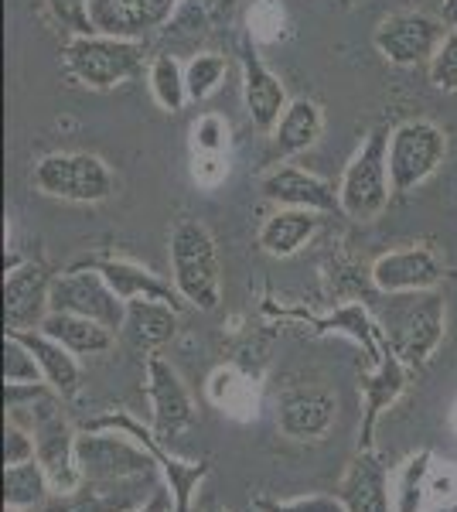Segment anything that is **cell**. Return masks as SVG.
I'll return each mask as SVG.
<instances>
[{
	"label": "cell",
	"mask_w": 457,
	"mask_h": 512,
	"mask_svg": "<svg viewBox=\"0 0 457 512\" xmlns=\"http://www.w3.org/2000/svg\"><path fill=\"white\" fill-rule=\"evenodd\" d=\"M382 338L393 345L410 369H423L437 345L444 342L447 308L437 291H413V294H382Z\"/></svg>",
	"instance_id": "6da1fadb"
},
{
	"label": "cell",
	"mask_w": 457,
	"mask_h": 512,
	"mask_svg": "<svg viewBox=\"0 0 457 512\" xmlns=\"http://www.w3.org/2000/svg\"><path fill=\"white\" fill-rule=\"evenodd\" d=\"M65 72L86 89L106 93L140 76L144 69V45L134 38L116 35H72L62 52Z\"/></svg>",
	"instance_id": "7a4b0ae2"
},
{
	"label": "cell",
	"mask_w": 457,
	"mask_h": 512,
	"mask_svg": "<svg viewBox=\"0 0 457 512\" xmlns=\"http://www.w3.org/2000/svg\"><path fill=\"white\" fill-rule=\"evenodd\" d=\"M171 277L178 294L202 311H215L222 301V267L215 239L202 222L185 219L171 233Z\"/></svg>",
	"instance_id": "3957f363"
},
{
	"label": "cell",
	"mask_w": 457,
	"mask_h": 512,
	"mask_svg": "<svg viewBox=\"0 0 457 512\" xmlns=\"http://www.w3.org/2000/svg\"><path fill=\"white\" fill-rule=\"evenodd\" d=\"M389 137H393L389 127H372L338 181L342 212L352 222H372L396 195L389 175Z\"/></svg>",
	"instance_id": "277c9868"
},
{
	"label": "cell",
	"mask_w": 457,
	"mask_h": 512,
	"mask_svg": "<svg viewBox=\"0 0 457 512\" xmlns=\"http://www.w3.org/2000/svg\"><path fill=\"white\" fill-rule=\"evenodd\" d=\"M31 185L48 198L79 202V205L106 202V198L116 192V178H113L110 164L86 151L45 154V158L35 164V171H31Z\"/></svg>",
	"instance_id": "5b68a950"
},
{
	"label": "cell",
	"mask_w": 457,
	"mask_h": 512,
	"mask_svg": "<svg viewBox=\"0 0 457 512\" xmlns=\"http://www.w3.org/2000/svg\"><path fill=\"white\" fill-rule=\"evenodd\" d=\"M76 465L82 482H127V478L161 475L151 451L120 431H82L76 437Z\"/></svg>",
	"instance_id": "8992f818"
},
{
	"label": "cell",
	"mask_w": 457,
	"mask_h": 512,
	"mask_svg": "<svg viewBox=\"0 0 457 512\" xmlns=\"http://www.w3.org/2000/svg\"><path fill=\"white\" fill-rule=\"evenodd\" d=\"M447 158V137L430 120H406L389 137V175L393 192L406 195L420 188Z\"/></svg>",
	"instance_id": "52a82bcc"
},
{
	"label": "cell",
	"mask_w": 457,
	"mask_h": 512,
	"mask_svg": "<svg viewBox=\"0 0 457 512\" xmlns=\"http://www.w3.org/2000/svg\"><path fill=\"white\" fill-rule=\"evenodd\" d=\"M48 304H52V311L93 318L110 328V332H120L123 318H127V301L106 284V277L89 267H76V263L65 274H55Z\"/></svg>",
	"instance_id": "ba28073f"
},
{
	"label": "cell",
	"mask_w": 457,
	"mask_h": 512,
	"mask_svg": "<svg viewBox=\"0 0 457 512\" xmlns=\"http://www.w3.org/2000/svg\"><path fill=\"white\" fill-rule=\"evenodd\" d=\"M444 38H447L444 21L430 18V14H423V11L389 14V18L379 21V28L372 31V45L379 48V55L386 62L400 65V69L430 65V59L437 55Z\"/></svg>",
	"instance_id": "9c48e42d"
},
{
	"label": "cell",
	"mask_w": 457,
	"mask_h": 512,
	"mask_svg": "<svg viewBox=\"0 0 457 512\" xmlns=\"http://www.w3.org/2000/svg\"><path fill=\"white\" fill-rule=\"evenodd\" d=\"M89 431H120V434H130L134 441L144 444L147 451L157 458L161 465V475L164 482L171 485V495H174V512H188L191 509V495L198 492V485L209 478L212 465L209 461H185V458H174V454L164 451V441L154 434V427H144L140 420H134L130 414H113V417H99V420H89Z\"/></svg>",
	"instance_id": "30bf717a"
},
{
	"label": "cell",
	"mask_w": 457,
	"mask_h": 512,
	"mask_svg": "<svg viewBox=\"0 0 457 512\" xmlns=\"http://www.w3.org/2000/svg\"><path fill=\"white\" fill-rule=\"evenodd\" d=\"M55 274L45 263L21 260L14 270H4V325L7 332H35L48 318Z\"/></svg>",
	"instance_id": "8fae6325"
},
{
	"label": "cell",
	"mask_w": 457,
	"mask_h": 512,
	"mask_svg": "<svg viewBox=\"0 0 457 512\" xmlns=\"http://www.w3.org/2000/svg\"><path fill=\"white\" fill-rule=\"evenodd\" d=\"M164 482V475H144V478H127V482H82L72 492H55L38 512H130L144 506L154 495L157 485Z\"/></svg>",
	"instance_id": "7c38bea8"
},
{
	"label": "cell",
	"mask_w": 457,
	"mask_h": 512,
	"mask_svg": "<svg viewBox=\"0 0 457 512\" xmlns=\"http://www.w3.org/2000/svg\"><path fill=\"white\" fill-rule=\"evenodd\" d=\"M260 192L277 209H311V212H335L342 209L338 188L328 178L314 171L294 168V164H277L260 178Z\"/></svg>",
	"instance_id": "4fadbf2b"
},
{
	"label": "cell",
	"mask_w": 457,
	"mask_h": 512,
	"mask_svg": "<svg viewBox=\"0 0 457 512\" xmlns=\"http://www.w3.org/2000/svg\"><path fill=\"white\" fill-rule=\"evenodd\" d=\"M440 280H444V263L430 246L389 250L372 263V284H376L379 294L434 291Z\"/></svg>",
	"instance_id": "5bb4252c"
},
{
	"label": "cell",
	"mask_w": 457,
	"mask_h": 512,
	"mask_svg": "<svg viewBox=\"0 0 457 512\" xmlns=\"http://www.w3.org/2000/svg\"><path fill=\"white\" fill-rule=\"evenodd\" d=\"M147 396H151V410H154L151 427L164 444L195 424V403H191L181 376L174 373L161 355L147 359Z\"/></svg>",
	"instance_id": "9a60e30c"
},
{
	"label": "cell",
	"mask_w": 457,
	"mask_h": 512,
	"mask_svg": "<svg viewBox=\"0 0 457 512\" xmlns=\"http://www.w3.org/2000/svg\"><path fill=\"white\" fill-rule=\"evenodd\" d=\"M174 11H178V0H89V14L99 35L134 41L164 28Z\"/></svg>",
	"instance_id": "2e32d148"
},
{
	"label": "cell",
	"mask_w": 457,
	"mask_h": 512,
	"mask_svg": "<svg viewBox=\"0 0 457 512\" xmlns=\"http://www.w3.org/2000/svg\"><path fill=\"white\" fill-rule=\"evenodd\" d=\"M406 383H410V366L393 352V345L382 338V359L369 369V376L362 379V434H359V451L372 448V437H376V424L382 410H389L403 396Z\"/></svg>",
	"instance_id": "e0dca14e"
},
{
	"label": "cell",
	"mask_w": 457,
	"mask_h": 512,
	"mask_svg": "<svg viewBox=\"0 0 457 512\" xmlns=\"http://www.w3.org/2000/svg\"><path fill=\"white\" fill-rule=\"evenodd\" d=\"M338 417L335 393L321 386H297L287 390L277 403V427L290 441H321Z\"/></svg>",
	"instance_id": "ac0fdd59"
},
{
	"label": "cell",
	"mask_w": 457,
	"mask_h": 512,
	"mask_svg": "<svg viewBox=\"0 0 457 512\" xmlns=\"http://www.w3.org/2000/svg\"><path fill=\"white\" fill-rule=\"evenodd\" d=\"M239 59H243L246 113H249V120H253V127H260L270 134L290 106L287 89H284V82H280L277 72H270L267 65H263L260 52H256V45L249 38H243V52H239Z\"/></svg>",
	"instance_id": "d6986e66"
},
{
	"label": "cell",
	"mask_w": 457,
	"mask_h": 512,
	"mask_svg": "<svg viewBox=\"0 0 457 512\" xmlns=\"http://www.w3.org/2000/svg\"><path fill=\"white\" fill-rule=\"evenodd\" d=\"M335 495L342 499L345 512H396L389 472L372 448L355 454Z\"/></svg>",
	"instance_id": "ffe728a7"
},
{
	"label": "cell",
	"mask_w": 457,
	"mask_h": 512,
	"mask_svg": "<svg viewBox=\"0 0 457 512\" xmlns=\"http://www.w3.org/2000/svg\"><path fill=\"white\" fill-rule=\"evenodd\" d=\"M324 130V113L314 99H290L287 113L280 117L277 127L270 130V144L267 154H263V164L267 168H277V164H287L290 158H297L307 147L318 144Z\"/></svg>",
	"instance_id": "44dd1931"
},
{
	"label": "cell",
	"mask_w": 457,
	"mask_h": 512,
	"mask_svg": "<svg viewBox=\"0 0 457 512\" xmlns=\"http://www.w3.org/2000/svg\"><path fill=\"white\" fill-rule=\"evenodd\" d=\"M178 332V308L168 301H154V297H134L127 301V318H123V342L134 352L151 355L154 349L168 345Z\"/></svg>",
	"instance_id": "7402d4cb"
},
{
	"label": "cell",
	"mask_w": 457,
	"mask_h": 512,
	"mask_svg": "<svg viewBox=\"0 0 457 512\" xmlns=\"http://www.w3.org/2000/svg\"><path fill=\"white\" fill-rule=\"evenodd\" d=\"M76 267H89V270H96V274H103L106 284H110L123 301L154 297V301H168L178 308V287L164 284L161 277H154L151 270L137 267V263H130V260H120V256H86Z\"/></svg>",
	"instance_id": "603a6c76"
},
{
	"label": "cell",
	"mask_w": 457,
	"mask_h": 512,
	"mask_svg": "<svg viewBox=\"0 0 457 512\" xmlns=\"http://www.w3.org/2000/svg\"><path fill=\"white\" fill-rule=\"evenodd\" d=\"M18 335L24 345H28L31 352H35L41 373H45V383L52 386V390L58 396H76L79 386H82V373H79V362L76 355H72L69 349H65L62 342H55V338H48L41 328H35V332H11Z\"/></svg>",
	"instance_id": "cb8c5ba5"
},
{
	"label": "cell",
	"mask_w": 457,
	"mask_h": 512,
	"mask_svg": "<svg viewBox=\"0 0 457 512\" xmlns=\"http://www.w3.org/2000/svg\"><path fill=\"white\" fill-rule=\"evenodd\" d=\"M321 226V212L311 209H277L273 216L263 222L260 229V246L270 256H294L301 246L318 233Z\"/></svg>",
	"instance_id": "d4e9b609"
},
{
	"label": "cell",
	"mask_w": 457,
	"mask_h": 512,
	"mask_svg": "<svg viewBox=\"0 0 457 512\" xmlns=\"http://www.w3.org/2000/svg\"><path fill=\"white\" fill-rule=\"evenodd\" d=\"M41 332L55 338V342H62L72 355L106 352L116 338V332H110L106 325L82 315H69V311H48V318L41 321Z\"/></svg>",
	"instance_id": "484cf974"
},
{
	"label": "cell",
	"mask_w": 457,
	"mask_h": 512,
	"mask_svg": "<svg viewBox=\"0 0 457 512\" xmlns=\"http://www.w3.org/2000/svg\"><path fill=\"white\" fill-rule=\"evenodd\" d=\"M52 495V478H48L38 458L24 461V465H4V509L38 512Z\"/></svg>",
	"instance_id": "4316f807"
},
{
	"label": "cell",
	"mask_w": 457,
	"mask_h": 512,
	"mask_svg": "<svg viewBox=\"0 0 457 512\" xmlns=\"http://www.w3.org/2000/svg\"><path fill=\"white\" fill-rule=\"evenodd\" d=\"M430 472H434V451H417L410 461L400 468L393 485V506L396 512H423L427 506V485Z\"/></svg>",
	"instance_id": "83f0119b"
},
{
	"label": "cell",
	"mask_w": 457,
	"mask_h": 512,
	"mask_svg": "<svg viewBox=\"0 0 457 512\" xmlns=\"http://www.w3.org/2000/svg\"><path fill=\"white\" fill-rule=\"evenodd\" d=\"M147 82H151V93L164 113H178L188 103V82H185V65L174 55H157L147 69Z\"/></svg>",
	"instance_id": "f1b7e54d"
},
{
	"label": "cell",
	"mask_w": 457,
	"mask_h": 512,
	"mask_svg": "<svg viewBox=\"0 0 457 512\" xmlns=\"http://www.w3.org/2000/svg\"><path fill=\"white\" fill-rule=\"evenodd\" d=\"M229 72V59L219 52H202L185 65V82H188V99L191 103H205L215 89L222 86Z\"/></svg>",
	"instance_id": "f546056e"
},
{
	"label": "cell",
	"mask_w": 457,
	"mask_h": 512,
	"mask_svg": "<svg viewBox=\"0 0 457 512\" xmlns=\"http://www.w3.org/2000/svg\"><path fill=\"white\" fill-rule=\"evenodd\" d=\"M45 383L35 352L18 335L4 332V386H35Z\"/></svg>",
	"instance_id": "4dcf8cb0"
},
{
	"label": "cell",
	"mask_w": 457,
	"mask_h": 512,
	"mask_svg": "<svg viewBox=\"0 0 457 512\" xmlns=\"http://www.w3.org/2000/svg\"><path fill=\"white\" fill-rule=\"evenodd\" d=\"M427 72H430V86L434 89H440V93H457V28L447 31V38L440 41Z\"/></svg>",
	"instance_id": "1f68e13d"
},
{
	"label": "cell",
	"mask_w": 457,
	"mask_h": 512,
	"mask_svg": "<svg viewBox=\"0 0 457 512\" xmlns=\"http://www.w3.org/2000/svg\"><path fill=\"white\" fill-rule=\"evenodd\" d=\"M41 4L48 7L58 28H65L69 35H96L89 0H41Z\"/></svg>",
	"instance_id": "d6a6232c"
},
{
	"label": "cell",
	"mask_w": 457,
	"mask_h": 512,
	"mask_svg": "<svg viewBox=\"0 0 457 512\" xmlns=\"http://www.w3.org/2000/svg\"><path fill=\"white\" fill-rule=\"evenodd\" d=\"M260 512H345L338 495H301V499H256Z\"/></svg>",
	"instance_id": "836d02e7"
},
{
	"label": "cell",
	"mask_w": 457,
	"mask_h": 512,
	"mask_svg": "<svg viewBox=\"0 0 457 512\" xmlns=\"http://www.w3.org/2000/svg\"><path fill=\"white\" fill-rule=\"evenodd\" d=\"M38 458V448H35V434L28 427L14 424L7 420L4 424V465H24V461Z\"/></svg>",
	"instance_id": "e575fe53"
},
{
	"label": "cell",
	"mask_w": 457,
	"mask_h": 512,
	"mask_svg": "<svg viewBox=\"0 0 457 512\" xmlns=\"http://www.w3.org/2000/svg\"><path fill=\"white\" fill-rule=\"evenodd\" d=\"M130 512H174V495H171V485L168 482H161L154 489L151 499L144 502V506H137V509H130Z\"/></svg>",
	"instance_id": "d590c367"
},
{
	"label": "cell",
	"mask_w": 457,
	"mask_h": 512,
	"mask_svg": "<svg viewBox=\"0 0 457 512\" xmlns=\"http://www.w3.org/2000/svg\"><path fill=\"white\" fill-rule=\"evenodd\" d=\"M219 117H209V120H202V123H198V127H195V137H198V147H205V151H219V147H222V134H212V130L215 127H219Z\"/></svg>",
	"instance_id": "8d00e7d4"
},
{
	"label": "cell",
	"mask_w": 457,
	"mask_h": 512,
	"mask_svg": "<svg viewBox=\"0 0 457 512\" xmlns=\"http://www.w3.org/2000/svg\"><path fill=\"white\" fill-rule=\"evenodd\" d=\"M440 14H444V24L457 28V0H440Z\"/></svg>",
	"instance_id": "74e56055"
},
{
	"label": "cell",
	"mask_w": 457,
	"mask_h": 512,
	"mask_svg": "<svg viewBox=\"0 0 457 512\" xmlns=\"http://www.w3.org/2000/svg\"><path fill=\"white\" fill-rule=\"evenodd\" d=\"M423 512H457V499L454 502H444V506H430V509H423Z\"/></svg>",
	"instance_id": "f35d334b"
},
{
	"label": "cell",
	"mask_w": 457,
	"mask_h": 512,
	"mask_svg": "<svg viewBox=\"0 0 457 512\" xmlns=\"http://www.w3.org/2000/svg\"><path fill=\"white\" fill-rule=\"evenodd\" d=\"M205 512H229V509H222V506H209V509H205Z\"/></svg>",
	"instance_id": "ab89813d"
},
{
	"label": "cell",
	"mask_w": 457,
	"mask_h": 512,
	"mask_svg": "<svg viewBox=\"0 0 457 512\" xmlns=\"http://www.w3.org/2000/svg\"><path fill=\"white\" fill-rule=\"evenodd\" d=\"M338 4H342V7H352V4H355V0H338Z\"/></svg>",
	"instance_id": "60d3db41"
},
{
	"label": "cell",
	"mask_w": 457,
	"mask_h": 512,
	"mask_svg": "<svg viewBox=\"0 0 457 512\" xmlns=\"http://www.w3.org/2000/svg\"><path fill=\"white\" fill-rule=\"evenodd\" d=\"M454 431H457V407H454Z\"/></svg>",
	"instance_id": "b9f144b4"
},
{
	"label": "cell",
	"mask_w": 457,
	"mask_h": 512,
	"mask_svg": "<svg viewBox=\"0 0 457 512\" xmlns=\"http://www.w3.org/2000/svg\"><path fill=\"white\" fill-rule=\"evenodd\" d=\"M253 512H260V509H256V506H253Z\"/></svg>",
	"instance_id": "7bdbcfd3"
}]
</instances>
